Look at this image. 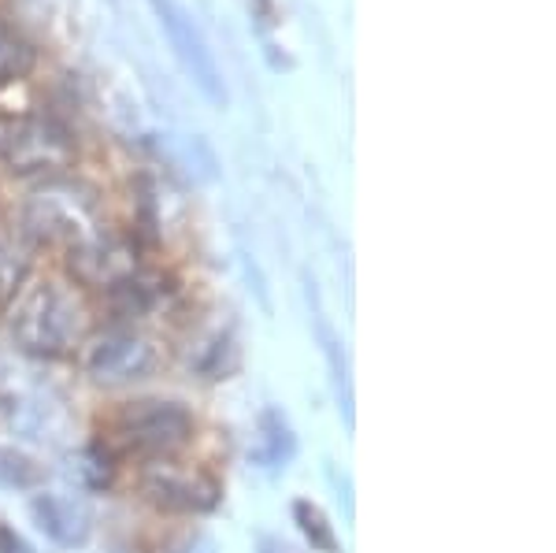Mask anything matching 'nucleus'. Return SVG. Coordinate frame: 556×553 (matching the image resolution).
Here are the masks:
<instances>
[{"mask_svg":"<svg viewBox=\"0 0 556 553\" xmlns=\"http://www.w3.org/2000/svg\"><path fill=\"white\" fill-rule=\"evenodd\" d=\"M83 305L75 301V293L56 282L34 287L12 316L15 345L30 356H64L83 338Z\"/></svg>","mask_w":556,"mask_h":553,"instance_id":"obj_1","label":"nucleus"},{"mask_svg":"<svg viewBox=\"0 0 556 553\" xmlns=\"http://www.w3.org/2000/svg\"><path fill=\"white\" fill-rule=\"evenodd\" d=\"M115 439L127 453L138 457H167L193 439V416L182 401L146 398L130 401L115 416Z\"/></svg>","mask_w":556,"mask_h":553,"instance_id":"obj_2","label":"nucleus"},{"mask_svg":"<svg viewBox=\"0 0 556 553\" xmlns=\"http://www.w3.org/2000/svg\"><path fill=\"white\" fill-rule=\"evenodd\" d=\"M23 227L38 242H67L71 249L97 235V204L83 186L49 183L26 201Z\"/></svg>","mask_w":556,"mask_h":553,"instance_id":"obj_3","label":"nucleus"},{"mask_svg":"<svg viewBox=\"0 0 556 553\" xmlns=\"http://www.w3.org/2000/svg\"><path fill=\"white\" fill-rule=\"evenodd\" d=\"M0 156L15 175H56L71 167L75 146H71L67 130L49 115H26L12 123L0 141Z\"/></svg>","mask_w":556,"mask_h":553,"instance_id":"obj_4","label":"nucleus"},{"mask_svg":"<svg viewBox=\"0 0 556 553\" xmlns=\"http://www.w3.org/2000/svg\"><path fill=\"white\" fill-rule=\"evenodd\" d=\"M152 12H156L160 26H164L167 41H172L175 56L182 60L186 75L193 78L197 89H201L204 97H208L212 104H227V86H223V75H219V64H215L208 41H204V34L197 30L193 15L186 12L178 0H149Z\"/></svg>","mask_w":556,"mask_h":553,"instance_id":"obj_5","label":"nucleus"},{"mask_svg":"<svg viewBox=\"0 0 556 553\" xmlns=\"http://www.w3.org/2000/svg\"><path fill=\"white\" fill-rule=\"evenodd\" d=\"M156 368V345L146 335L115 327L97 338L86 353V372L101 387H127V382L146 379Z\"/></svg>","mask_w":556,"mask_h":553,"instance_id":"obj_6","label":"nucleus"},{"mask_svg":"<svg viewBox=\"0 0 556 553\" xmlns=\"http://www.w3.org/2000/svg\"><path fill=\"white\" fill-rule=\"evenodd\" d=\"M141 490L156 510L167 513H212L219 505V483L204 472L175 468V465H152L141 476Z\"/></svg>","mask_w":556,"mask_h":553,"instance_id":"obj_7","label":"nucleus"},{"mask_svg":"<svg viewBox=\"0 0 556 553\" xmlns=\"http://www.w3.org/2000/svg\"><path fill=\"white\" fill-rule=\"evenodd\" d=\"M67 264L78 282L101 287V290H112V287H119L123 279L138 275V253H134L123 238L101 235V230H97L93 238H86V242L71 246Z\"/></svg>","mask_w":556,"mask_h":553,"instance_id":"obj_8","label":"nucleus"},{"mask_svg":"<svg viewBox=\"0 0 556 553\" xmlns=\"http://www.w3.org/2000/svg\"><path fill=\"white\" fill-rule=\"evenodd\" d=\"M30 516L45 539L67 550L86 546L89 535H93V513H89L86 502H78L71 494H34Z\"/></svg>","mask_w":556,"mask_h":553,"instance_id":"obj_9","label":"nucleus"},{"mask_svg":"<svg viewBox=\"0 0 556 553\" xmlns=\"http://www.w3.org/2000/svg\"><path fill=\"white\" fill-rule=\"evenodd\" d=\"M298 453V439H293V427L286 424V416L278 409H264L260 413V435H256V450L253 461L264 468H286Z\"/></svg>","mask_w":556,"mask_h":553,"instance_id":"obj_10","label":"nucleus"},{"mask_svg":"<svg viewBox=\"0 0 556 553\" xmlns=\"http://www.w3.org/2000/svg\"><path fill=\"white\" fill-rule=\"evenodd\" d=\"M45 465L30 457L23 450H12V445H0V487L4 490H38L45 487Z\"/></svg>","mask_w":556,"mask_h":553,"instance_id":"obj_11","label":"nucleus"},{"mask_svg":"<svg viewBox=\"0 0 556 553\" xmlns=\"http://www.w3.org/2000/svg\"><path fill=\"white\" fill-rule=\"evenodd\" d=\"M26 272H30V249L20 238L0 230V305L15 298V290L23 287Z\"/></svg>","mask_w":556,"mask_h":553,"instance_id":"obj_12","label":"nucleus"},{"mask_svg":"<svg viewBox=\"0 0 556 553\" xmlns=\"http://www.w3.org/2000/svg\"><path fill=\"white\" fill-rule=\"evenodd\" d=\"M293 520H298L301 535L308 539V546L316 553H338V535H334V524L327 520V513L319 510L316 502H308V498H301V502H293Z\"/></svg>","mask_w":556,"mask_h":553,"instance_id":"obj_13","label":"nucleus"},{"mask_svg":"<svg viewBox=\"0 0 556 553\" xmlns=\"http://www.w3.org/2000/svg\"><path fill=\"white\" fill-rule=\"evenodd\" d=\"M30 64H34L30 45H26L20 34L12 30V26L0 23V86L23 78L26 71H30Z\"/></svg>","mask_w":556,"mask_h":553,"instance_id":"obj_14","label":"nucleus"},{"mask_svg":"<svg viewBox=\"0 0 556 553\" xmlns=\"http://www.w3.org/2000/svg\"><path fill=\"white\" fill-rule=\"evenodd\" d=\"M78 461H83V465H75L71 472H78L86 487H104L108 483V476H112V465H108V453L101 450V445H89V450L78 453Z\"/></svg>","mask_w":556,"mask_h":553,"instance_id":"obj_15","label":"nucleus"},{"mask_svg":"<svg viewBox=\"0 0 556 553\" xmlns=\"http://www.w3.org/2000/svg\"><path fill=\"white\" fill-rule=\"evenodd\" d=\"M0 553H30V546H26V542L12 528H4V524H0Z\"/></svg>","mask_w":556,"mask_h":553,"instance_id":"obj_16","label":"nucleus"},{"mask_svg":"<svg viewBox=\"0 0 556 553\" xmlns=\"http://www.w3.org/2000/svg\"><path fill=\"white\" fill-rule=\"evenodd\" d=\"M256 553H298V550H293L290 542L275 539V535H264V539L256 542Z\"/></svg>","mask_w":556,"mask_h":553,"instance_id":"obj_17","label":"nucleus"},{"mask_svg":"<svg viewBox=\"0 0 556 553\" xmlns=\"http://www.w3.org/2000/svg\"><path fill=\"white\" fill-rule=\"evenodd\" d=\"M4 134H8V123H4V120H0V141H4Z\"/></svg>","mask_w":556,"mask_h":553,"instance_id":"obj_18","label":"nucleus"},{"mask_svg":"<svg viewBox=\"0 0 556 553\" xmlns=\"http://www.w3.org/2000/svg\"><path fill=\"white\" fill-rule=\"evenodd\" d=\"M190 553H193V550H190Z\"/></svg>","mask_w":556,"mask_h":553,"instance_id":"obj_19","label":"nucleus"}]
</instances>
